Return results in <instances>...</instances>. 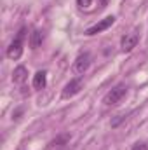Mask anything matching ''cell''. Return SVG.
Returning a JSON list of instances; mask_svg holds the SVG:
<instances>
[{"label": "cell", "instance_id": "obj_1", "mask_svg": "<svg viewBox=\"0 0 148 150\" xmlns=\"http://www.w3.org/2000/svg\"><path fill=\"white\" fill-rule=\"evenodd\" d=\"M125 96H127V86L120 82V84H117L115 87H111L110 91L105 94L103 103H105L106 107H115V105H118Z\"/></svg>", "mask_w": 148, "mask_h": 150}, {"label": "cell", "instance_id": "obj_2", "mask_svg": "<svg viewBox=\"0 0 148 150\" xmlns=\"http://www.w3.org/2000/svg\"><path fill=\"white\" fill-rule=\"evenodd\" d=\"M25 35H26V28H21V30L18 32V37L9 44L7 52H5L9 59H19V58H21V54H23V38H25Z\"/></svg>", "mask_w": 148, "mask_h": 150}, {"label": "cell", "instance_id": "obj_3", "mask_svg": "<svg viewBox=\"0 0 148 150\" xmlns=\"http://www.w3.org/2000/svg\"><path fill=\"white\" fill-rule=\"evenodd\" d=\"M82 89H84V80H82V77H75V79H72V80L63 87L61 98H63V100H70V98L77 96Z\"/></svg>", "mask_w": 148, "mask_h": 150}, {"label": "cell", "instance_id": "obj_4", "mask_svg": "<svg viewBox=\"0 0 148 150\" xmlns=\"http://www.w3.org/2000/svg\"><path fill=\"white\" fill-rule=\"evenodd\" d=\"M91 63H92V56H91V52H80L78 56H77V59L73 61V72L78 75H84L87 70H89V67H91Z\"/></svg>", "mask_w": 148, "mask_h": 150}, {"label": "cell", "instance_id": "obj_5", "mask_svg": "<svg viewBox=\"0 0 148 150\" xmlns=\"http://www.w3.org/2000/svg\"><path fill=\"white\" fill-rule=\"evenodd\" d=\"M115 23V16H106L105 19H101V21H98L96 25H92V26H89L84 33L87 35V37H92V35H98V33H101V32H105V30H108L111 25Z\"/></svg>", "mask_w": 148, "mask_h": 150}, {"label": "cell", "instance_id": "obj_6", "mask_svg": "<svg viewBox=\"0 0 148 150\" xmlns=\"http://www.w3.org/2000/svg\"><path fill=\"white\" fill-rule=\"evenodd\" d=\"M138 42H140V35H138L136 32L125 33L124 37L120 38V49H122L124 52H131V51L138 45Z\"/></svg>", "mask_w": 148, "mask_h": 150}, {"label": "cell", "instance_id": "obj_7", "mask_svg": "<svg viewBox=\"0 0 148 150\" xmlns=\"http://www.w3.org/2000/svg\"><path fill=\"white\" fill-rule=\"evenodd\" d=\"M68 142H70V134L68 133H63V134H59V136H56L51 143H49V150H65L66 149V145H68Z\"/></svg>", "mask_w": 148, "mask_h": 150}, {"label": "cell", "instance_id": "obj_8", "mask_svg": "<svg viewBox=\"0 0 148 150\" xmlns=\"http://www.w3.org/2000/svg\"><path fill=\"white\" fill-rule=\"evenodd\" d=\"M26 79H28V70H26V67L19 65V67L14 68V72H12V82H14V84H25Z\"/></svg>", "mask_w": 148, "mask_h": 150}, {"label": "cell", "instance_id": "obj_9", "mask_svg": "<svg viewBox=\"0 0 148 150\" xmlns=\"http://www.w3.org/2000/svg\"><path fill=\"white\" fill-rule=\"evenodd\" d=\"M96 2H98V5H101V7L106 5V0H77V5H78V9H82V11H85V12H91V11L94 9Z\"/></svg>", "mask_w": 148, "mask_h": 150}, {"label": "cell", "instance_id": "obj_10", "mask_svg": "<svg viewBox=\"0 0 148 150\" xmlns=\"http://www.w3.org/2000/svg\"><path fill=\"white\" fill-rule=\"evenodd\" d=\"M47 86V72L45 70H38L33 75V87L35 89H45Z\"/></svg>", "mask_w": 148, "mask_h": 150}, {"label": "cell", "instance_id": "obj_11", "mask_svg": "<svg viewBox=\"0 0 148 150\" xmlns=\"http://www.w3.org/2000/svg\"><path fill=\"white\" fill-rule=\"evenodd\" d=\"M42 42H44V33H42L40 30H33V33L30 35V45H32V49L40 47Z\"/></svg>", "mask_w": 148, "mask_h": 150}, {"label": "cell", "instance_id": "obj_12", "mask_svg": "<svg viewBox=\"0 0 148 150\" xmlns=\"http://www.w3.org/2000/svg\"><path fill=\"white\" fill-rule=\"evenodd\" d=\"M131 150H148V145L145 142H138V143H134V145L131 147Z\"/></svg>", "mask_w": 148, "mask_h": 150}, {"label": "cell", "instance_id": "obj_13", "mask_svg": "<svg viewBox=\"0 0 148 150\" xmlns=\"http://www.w3.org/2000/svg\"><path fill=\"white\" fill-rule=\"evenodd\" d=\"M125 119H127L125 115H117V119H113V120H111V127H117V126H118L120 122H124Z\"/></svg>", "mask_w": 148, "mask_h": 150}, {"label": "cell", "instance_id": "obj_14", "mask_svg": "<svg viewBox=\"0 0 148 150\" xmlns=\"http://www.w3.org/2000/svg\"><path fill=\"white\" fill-rule=\"evenodd\" d=\"M65 150H66V149H65Z\"/></svg>", "mask_w": 148, "mask_h": 150}]
</instances>
